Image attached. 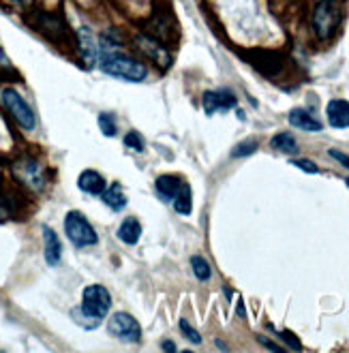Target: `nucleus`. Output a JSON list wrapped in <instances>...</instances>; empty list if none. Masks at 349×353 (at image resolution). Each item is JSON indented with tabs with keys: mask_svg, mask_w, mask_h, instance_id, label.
<instances>
[{
	"mask_svg": "<svg viewBox=\"0 0 349 353\" xmlns=\"http://www.w3.org/2000/svg\"><path fill=\"white\" fill-rule=\"evenodd\" d=\"M174 210L178 212V214H191V210H193V195H191V186L189 184H184L182 189L178 191V195L174 197Z\"/></svg>",
	"mask_w": 349,
	"mask_h": 353,
	"instance_id": "aec40b11",
	"label": "nucleus"
},
{
	"mask_svg": "<svg viewBox=\"0 0 349 353\" xmlns=\"http://www.w3.org/2000/svg\"><path fill=\"white\" fill-rule=\"evenodd\" d=\"M141 236V225L135 216H129L122 221V225L118 227V238L120 242H125V244H137Z\"/></svg>",
	"mask_w": 349,
	"mask_h": 353,
	"instance_id": "a211bd4d",
	"label": "nucleus"
},
{
	"mask_svg": "<svg viewBox=\"0 0 349 353\" xmlns=\"http://www.w3.org/2000/svg\"><path fill=\"white\" fill-rule=\"evenodd\" d=\"M178 327H180V332H182V334L187 336L191 343H195V345H199V343H201V334H199V332H197V330H195L187 319H182Z\"/></svg>",
	"mask_w": 349,
	"mask_h": 353,
	"instance_id": "bb28decb",
	"label": "nucleus"
},
{
	"mask_svg": "<svg viewBox=\"0 0 349 353\" xmlns=\"http://www.w3.org/2000/svg\"><path fill=\"white\" fill-rule=\"evenodd\" d=\"M242 56L249 60V65H253V69H257L266 77H277L285 67L283 56L272 50H251L244 52Z\"/></svg>",
	"mask_w": 349,
	"mask_h": 353,
	"instance_id": "6e6552de",
	"label": "nucleus"
},
{
	"mask_svg": "<svg viewBox=\"0 0 349 353\" xmlns=\"http://www.w3.org/2000/svg\"><path fill=\"white\" fill-rule=\"evenodd\" d=\"M166 351H176V345L172 343V341H163V345H161Z\"/></svg>",
	"mask_w": 349,
	"mask_h": 353,
	"instance_id": "72a5a7b5",
	"label": "nucleus"
},
{
	"mask_svg": "<svg viewBox=\"0 0 349 353\" xmlns=\"http://www.w3.org/2000/svg\"><path fill=\"white\" fill-rule=\"evenodd\" d=\"M191 268H193V274L199 279V281H208L212 276V270H210V263L203 259L201 255H193L191 257Z\"/></svg>",
	"mask_w": 349,
	"mask_h": 353,
	"instance_id": "4be33fe9",
	"label": "nucleus"
},
{
	"mask_svg": "<svg viewBox=\"0 0 349 353\" xmlns=\"http://www.w3.org/2000/svg\"><path fill=\"white\" fill-rule=\"evenodd\" d=\"M99 129L106 137H114L116 135V116L110 112L99 114Z\"/></svg>",
	"mask_w": 349,
	"mask_h": 353,
	"instance_id": "5701e85b",
	"label": "nucleus"
},
{
	"mask_svg": "<svg viewBox=\"0 0 349 353\" xmlns=\"http://www.w3.org/2000/svg\"><path fill=\"white\" fill-rule=\"evenodd\" d=\"M290 124L302 131H321V122L302 108H296L290 112Z\"/></svg>",
	"mask_w": 349,
	"mask_h": 353,
	"instance_id": "dca6fc26",
	"label": "nucleus"
},
{
	"mask_svg": "<svg viewBox=\"0 0 349 353\" xmlns=\"http://www.w3.org/2000/svg\"><path fill=\"white\" fill-rule=\"evenodd\" d=\"M187 184L180 176L176 174H166V176H159L157 182H154V189H157V195L163 199V201H174V197L178 195V191L182 186Z\"/></svg>",
	"mask_w": 349,
	"mask_h": 353,
	"instance_id": "f8f14e48",
	"label": "nucleus"
},
{
	"mask_svg": "<svg viewBox=\"0 0 349 353\" xmlns=\"http://www.w3.org/2000/svg\"><path fill=\"white\" fill-rule=\"evenodd\" d=\"M79 308L92 319H103L112 308V296L103 285H88L81 294Z\"/></svg>",
	"mask_w": 349,
	"mask_h": 353,
	"instance_id": "7ed1b4c3",
	"label": "nucleus"
},
{
	"mask_svg": "<svg viewBox=\"0 0 349 353\" xmlns=\"http://www.w3.org/2000/svg\"><path fill=\"white\" fill-rule=\"evenodd\" d=\"M11 73H13L11 62H9V58L3 54V50H0V77H3V75H11Z\"/></svg>",
	"mask_w": 349,
	"mask_h": 353,
	"instance_id": "7c9ffc66",
	"label": "nucleus"
},
{
	"mask_svg": "<svg viewBox=\"0 0 349 353\" xmlns=\"http://www.w3.org/2000/svg\"><path fill=\"white\" fill-rule=\"evenodd\" d=\"M292 165H294V168H298V170H302V172H306V174H319V168L313 161H309V159H294Z\"/></svg>",
	"mask_w": 349,
	"mask_h": 353,
	"instance_id": "c85d7f7f",
	"label": "nucleus"
},
{
	"mask_svg": "<svg viewBox=\"0 0 349 353\" xmlns=\"http://www.w3.org/2000/svg\"><path fill=\"white\" fill-rule=\"evenodd\" d=\"M101 199H103V203L108 208H112L114 212H120L122 208L127 205V195H125V191H122V186L116 184V182L106 186V191L101 193Z\"/></svg>",
	"mask_w": 349,
	"mask_h": 353,
	"instance_id": "f3484780",
	"label": "nucleus"
},
{
	"mask_svg": "<svg viewBox=\"0 0 349 353\" xmlns=\"http://www.w3.org/2000/svg\"><path fill=\"white\" fill-rule=\"evenodd\" d=\"M99 67L103 73H108L112 77H118V79L133 81V84L143 81L148 75V69H146L143 62H139L131 54L112 50L110 46L103 48V50H99Z\"/></svg>",
	"mask_w": 349,
	"mask_h": 353,
	"instance_id": "f257e3e1",
	"label": "nucleus"
},
{
	"mask_svg": "<svg viewBox=\"0 0 349 353\" xmlns=\"http://www.w3.org/2000/svg\"><path fill=\"white\" fill-rule=\"evenodd\" d=\"M13 214V199L5 193H0V221H5Z\"/></svg>",
	"mask_w": 349,
	"mask_h": 353,
	"instance_id": "cd10ccee",
	"label": "nucleus"
},
{
	"mask_svg": "<svg viewBox=\"0 0 349 353\" xmlns=\"http://www.w3.org/2000/svg\"><path fill=\"white\" fill-rule=\"evenodd\" d=\"M257 341L266 347V349H270V351H277V353H281L283 351V347H279L277 343H272V341H268L266 336H257Z\"/></svg>",
	"mask_w": 349,
	"mask_h": 353,
	"instance_id": "473e14b6",
	"label": "nucleus"
},
{
	"mask_svg": "<svg viewBox=\"0 0 349 353\" xmlns=\"http://www.w3.org/2000/svg\"><path fill=\"white\" fill-rule=\"evenodd\" d=\"M343 11L339 0H319L313 11V30L321 41L332 39L341 26Z\"/></svg>",
	"mask_w": 349,
	"mask_h": 353,
	"instance_id": "f03ea898",
	"label": "nucleus"
},
{
	"mask_svg": "<svg viewBox=\"0 0 349 353\" xmlns=\"http://www.w3.org/2000/svg\"><path fill=\"white\" fill-rule=\"evenodd\" d=\"M347 186H349V178H347Z\"/></svg>",
	"mask_w": 349,
	"mask_h": 353,
	"instance_id": "c9c22d12",
	"label": "nucleus"
},
{
	"mask_svg": "<svg viewBox=\"0 0 349 353\" xmlns=\"http://www.w3.org/2000/svg\"><path fill=\"white\" fill-rule=\"evenodd\" d=\"M125 146L135 150V152H143V137L137 131H129L125 135Z\"/></svg>",
	"mask_w": 349,
	"mask_h": 353,
	"instance_id": "a878e982",
	"label": "nucleus"
},
{
	"mask_svg": "<svg viewBox=\"0 0 349 353\" xmlns=\"http://www.w3.org/2000/svg\"><path fill=\"white\" fill-rule=\"evenodd\" d=\"M77 186H79V191H84L88 195H101L106 191V178L101 176L99 172L94 170H86V172H81L79 178H77Z\"/></svg>",
	"mask_w": 349,
	"mask_h": 353,
	"instance_id": "2eb2a0df",
	"label": "nucleus"
},
{
	"mask_svg": "<svg viewBox=\"0 0 349 353\" xmlns=\"http://www.w3.org/2000/svg\"><path fill=\"white\" fill-rule=\"evenodd\" d=\"M71 317L75 319V323H77V325L86 327V330H94V327H99V323H101L99 319L88 317L81 308H73V310H71Z\"/></svg>",
	"mask_w": 349,
	"mask_h": 353,
	"instance_id": "b1692460",
	"label": "nucleus"
},
{
	"mask_svg": "<svg viewBox=\"0 0 349 353\" xmlns=\"http://www.w3.org/2000/svg\"><path fill=\"white\" fill-rule=\"evenodd\" d=\"M43 255L50 265H58L63 259V244L52 227L43 225Z\"/></svg>",
	"mask_w": 349,
	"mask_h": 353,
	"instance_id": "4468645a",
	"label": "nucleus"
},
{
	"mask_svg": "<svg viewBox=\"0 0 349 353\" xmlns=\"http://www.w3.org/2000/svg\"><path fill=\"white\" fill-rule=\"evenodd\" d=\"M79 46H81V56L88 62V67H92L94 62L99 60V48L94 43L92 34L88 32V28H81L79 30Z\"/></svg>",
	"mask_w": 349,
	"mask_h": 353,
	"instance_id": "6ab92c4d",
	"label": "nucleus"
},
{
	"mask_svg": "<svg viewBox=\"0 0 349 353\" xmlns=\"http://www.w3.org/2000/svg\"><path fill=\"white\" fill-rule=\"evenodd\" d=\"M13 174L19 184L28 186L30 191H43L46 189V172L43 165L34 159H22L13 165Z\"/></svg>",
	"mask_w": 349,
	"mask_h": 353,
	"instance_id": "423d86ee",
	"label": "nucleus"
},
{
	"mask_svg": "<svg viewBox=\"0 0 349 353\" xmlns=\"http://www.w3.org/2000/svg\"><path fill=\"white\" fill-rule=\"evenodd\" d=\"M110 334L122 343H139L141 341V327L137 319L129 313H114L108 323Z\"/></svg>",
	"mask_w": 349,
	"mask_h": 353,
	"instance_id": "1a4fd4ad",
	"label": "nucleus"
},
{
	"mask_svg": "<svg viewBox=\"0 0 349 353\" xmlns=\"http://www.w3.org/2000/svg\"><path fill=\"white\" fill-rule=\"evenodd\" d=\"M270 146L279 152H287V154H294L298 152V141L290 135V133H279L272 137Z\"/></svg>",
	"mask_w": 349,
	"mask_h": 353,
	"instance_id": "412c9836",
	"label": "nucleus"
},
{
	"mask_svg": "<svg viewBox=\"0 0 349 353\" xmlns=\"http://www.w3.org/2000/svg\"><path fill=\"white\" fill-rule=\"evenodd\" d=\"M65 232L69 236V240L77 246V248H86V246H92L97 244V232L92 230V225L88 223V219L77 212V210H71L65 219Z\"/></svg>",
	"mask_w": 349,
	"mask_h": 353,
	"instance_id": "20e7f679",
	"label": "nucleus"
},
{
	"mask_svg": "<svg viewBox=\"0 0 349 353\" xmlns=\"http://www.w3.org/2000/svg\"><path fill=\"white\" fill-rule=\"evenodd\" d=\"M257 150V141L255 139H246V141H240L238 146L232 150V157H249V154H253Z\"/></svg>",
	"mask_w": 349,
	"mask_h": 353,
	"instance_id": "393cba45",
	"label": "nucleus"
},
{
	"mask_svg": "<svg viewBox=\"0 0 349 353\" xmlns=\"http://www.w3.org/2000/svg\"><path fill=\"white\" fill-rule=\"evenodd\" d=\"M236 313L240 315V317H244L246 313H244V304H242V300H238V306H236Z\"/></svg>",
	"mask_w": 349,
	"mask_h": 353,
	"instance_id": "f704fd0d",
	"label": "nucleus"
},
{
	"mask_svg": "<svg viewBox=\"0 0 349 353\" xmlns=\"http://www.w3.org/2000/svg\"><path fill=\"white\" fill-rule=\"evenodd\" d=\"M328 154H330L335 161H339L341 165H343V168H347L349 170V154H345V152H341V150H328Z\"/></svg>",
	"mask_w": 349,
	"mask_h": 353,
	"instance_id": "2f4dec72",
	"label": "nucleus"
},
{
	"mask_svg": "<svg viewBox=\"0 0 349 353\" xmlns=\"http://www.w3.org/2000/svg\"><path fill=\"white\" fill-rule=\"evenodd\" d=\"M34 28L43 37H48L50 41H54V43H60V46H67L69 39H71L67 24L58 15H52V13H39L37 22H34Z\"/></svg>",
	"mask_w": 349,
	"mask_h": 353,
	"instance_id": "9d476101",
	"label": "nucleus"
},
{
	"mask_svg": "<svg viewBox=\"0 0 349 353\" xmlns=\"http://www.w3.org/2000/svg\"><path fill=\"white\" fill-rule=\"evenodd\" d=\"M201 105L208 116H212L217 112H230L232 108H236V94L232 90H225V88L223 90H208V92H203Z\"/></svg>",
	"mask_w": 349,
	"mask_h": 353,
	"instance_id": "9b49d317",
	"label": "nucleus"
},
{
	"mask_svg": "<svg viewBox=\"0 0 349 353\" xmlns=\"http://www.w3.org/2000/svg\"><path fill=\"white\" fill-rule=\"evenodd\" d=\"M326 116L330 127L335 129H347L349 127V103L343 99H332L326 108Z\"/></svg>",
	"mask_w": 349,
	"mask_h": 353,
	"instance_id": "ddd939ff",
	"label": "nucleus"
},
{
	"mask_svg": "<svg viewBox=\"0 0 349 353\" xmlns=\"http://www.w3.org/2000/svg\"><path fill=\"white\" fill-rule=\"evenodd\" d=\"M281 339H283L287 345H290L294 351H302V345H300V341L296 339V334H292L290 330H283V332H281Z\"/></svg>",
	"mask_w": 349,
	"mask_h": 353,
	"instance_id": "c756f323",
	"label": "nucleus"
},
{
	"mask_svg": "<svg viewBox=\"0 0 349 353\" xmlns=\"http://www.w3.org/2000/svg\"><path fill=\"white\" fill-rule=\"evenodd\" d=\"M3 105L7 108V112L13 116V120H15L22 129L32 131V129L37 127L34 112L30 110V105H28V103L24 101V97L19 94L17 90H13V88L3 90Z\"/></svg>",
	"mask_w": 349,
	"mask_h": 353,
	"instance_id": "39448f33",
	"label": "nucleus"
},
{
	"mask_svg": "<svg viewBox=\"0 0 349 353\" xmlns=\"http://www.w3.org/2000/svg\"><path fill=\"white\" fill-rule=\"evenodd\" d=\"M135 48L148 60H152L157 67H161V69H170L172 67V54H170L168 46L163 43L161 39H154L150 34H137L135 37Z\"/></svg>",
	"mask_w": 349,
	"mask_h": 353,
	"instance_id": "0eeeda50",
	"label": "nucleus"
}]
</instances>
